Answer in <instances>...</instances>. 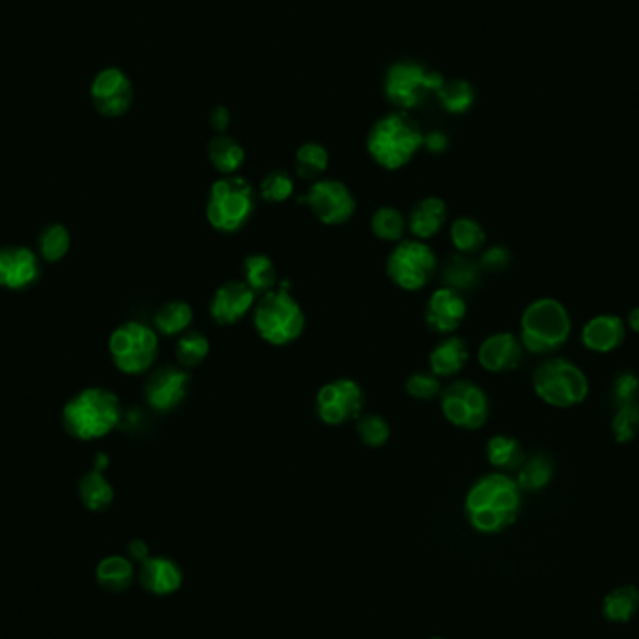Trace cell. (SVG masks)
<instances>
[{
    "label": "cell",
    "mask_w": 639,
    "mask_h": 639,
    "mask_svg": "<svg viewBox=\"0 0 639 639\" xmlns=\"http://www.w3.org/2000/svg\"><path fill=\"white\" fill-rule=\"evenodd\" d=\"M522 511V488L503 471H492L469 486L464 514L469 526L483 535H497L518 520Z\"/></svg>",
    "instance_id": "obj_1"
},
{
    "label": "cell",
    "mask_w": 639,
    "mask_h": 639,
    "mask_svg": "<svg viewBox=\"0 0 639 639\" xmlns=\"http://www.w3.org/2000/svg\"><path fill=\"white\" fill-rule=\"evenodd\" d=\"M425 133L406 111L385 114L367 135L370 159L385 171H400L423 150Z\"/></svg>",
    "instance_id": "obj_2"
},
{
    "label": "cell",
    "mask_w": 639,
    "mask_h": 639,
    "mask_svg": "<svg viewBox=\"0 0 639 639\" xmlns=\"http://www.w3.org/2000/svg\"><path fill=\"white\" fill-rule=\"evenodd\" d=\"M120 421V398L105 387H86L62 408L64 430L75 440H101L109 436Z\"/></svg>",
    "instance_id": "obj_3"
},
{
    "label": "cell",
    "mask_w": 639,
    "mask_h": 639,
    "mask_svg": "<svg viewBox=\"0 0 639 639\" xmlns=\"http://www.w3.org/2000/svg\"><path fill=\"white\" fill-rule=\"evenodd\" d=\"M572 333L567 307L554 298L531 301L520 318V341L529 354L552 355L559 352Z\"/></svg>",
    "instance_id": "obj_4"
},
{
    "label": "cell",
    "mask_w": 639,
    "mask_h": 639,
    "mask_svg": "<svg viewBox=\"0 0 639 639\" xmlns=\"http://www.w3.org/2000/svg\"><path fill=\"white\" fill-rule=\"evenodd\" d=\"M251 314L256 335L277 348L294 344L307 327L303 307L284 286L258 296Z\"/></svg>",
    "instance_id": "obj_5"
},
{
    "label": "cell",
    "mask_w": 639,
    "mask_h": 639,
    "mask_svg": "<svg viewBox=\"0 0 639 639\" xmlns=\"http://www.w3.org/2000/svg\"><path fill=\"white\" fill-rule=\"evenodd\" d=\"M255 210V189L238 174L221 176L208 191L206 221L215 232L238 234L247 227Z\"/></svg>",
    "instance_id": "obj_6"
},
{
    "label": "cell",
    "mask_w": 639,
    "mask_h": 639,
    "mask_svg": "<svg viewBox=\"0 0 639 639\" xmlns=\"http://www.w3.org/2000/svg\"><path fill=\"white\" fill-rule=\"evenodd\" d=\"M535 395L548 406L567 410L582 404L589 395V380L576 363L565 357H548L533 372Z\"/></svg>",
    "instance_id": "obj_7"
},
{
    "label": "cell",
    "mask_w": 639,
    "mask_h": 639,
    "mask_svg": "<svg viewBox=\"0 0 639 639\" xmlns=\"http://www.w3.org/2000/svg\"><path fill=\"white\" fill-rule=\"evenodd\" d=\"M109 355L122 374L141 376L152 370L159 355V335L154 326L128 320L114 327L109 337Z\"/></svg>",
    "instance_id": "obj_8"
},
{
    "label": "cell",
    "mask_w": 639,
    "mask_h": 639,
    "mask_svg": "<svg viewBox=\"0 0 639 639\" xmlns=\"http://www.w3.org/2000/svg\"><path fill=\"white\" fill-rule=\"evenodd\" d=\"M445 77L428 70L423 64L404 60L393 64L385 75V98L398 111H412L423 105L432 94H438Z\"/></svg>",
    "instance_id": "obj_9"
},
{
    "label": "cell",
    "mask_w": 639,
    "mask_h": 639,
    "mask_svg": "<svg viewBox=\"0 0 639 639\" xmlns=\"http://www.w3.org/2000/svg\"><path fill=\"white\" fill-rule=\"evenodd\" d=\"M438 270V256L430 245L421 240H402L395 243L385 260L389 281L404 292L423 290Z\"/></svg>",
    "instance_id": "obj_10"
},
{
    "label": "cell",
    "mask_w": 639,
    "mask_h": 639,
    "mask_svg": "<svg viewBox=\"0 0 639 639\" xmlns=\"http://www.w3.org/2000/svg\"><path fill=\"white\" fill-rule=\"evenodd\" d=\"M440 408L445 421L460 430H479L490 417V400L471 380H455L441 389Z\"/></svg>",
    "instance_id": "obj_11"
},
{
    "label": "cell",
    "mask_w": 639,
    "mask_h": 639,
    "mask_svg": "<svg viewBox=\"0 0 639 639\" xmlns=\"http://www.w3.org/2000/svg\"><path fill=\"white\" fill-rule=\"evenodd\" d=\"M365 391L352 378H335L316 393L314 410L327 426H342L357 421L365 410Z\"/></svg>",
    "instance_id": "obj_12"
},
{
    "label": "cell",
    "mask_w": 639,
    "mask_h": 639,
    "mask_svg": "<svg viewBox=\"0 0 639 639\" xmlns=\"http://www.w3.org/2000/svg\"><path fill=\"white\" fill-rule=\"evenodd\" d=\"M314 217L326 227H341L354 219L357 202L354 193L341 180L320 178L309 185L307 193L301 197Z\"/></svg>",
    "instance_id": "obj_13"
},
{
    "label": "cell",
    "mask_w": 639,
    "mask_h": 639,
    "mask_svg": "<svg viewBox=\"0 0 639 639\" xmlns=\"http://www.w3.org/2000/svg\"><path fill=\"white\" fill-rule=\"evenodd\" d=\"M189 393V370L163 365L150 374L144 385L146 404L157 413H171L184 404Z\"/></svg>",
    "instance_id": "obj_14"
},
{
    "label": "cell",
    "mask_w": 639,
    "mask_h": 639,
    "mask_svg": "<svg viewBox=\"0 0 639 639\" xmlns=\"http://www.w3.org/2000/svg\"><path fill=\"white\" fill-rule=\"evenodd\" d=\"M42 258L25 245L0 247V288L21 292L40 281Z\"/></svg>",
    "instance_id": "obj_15"
},
{
    "label": "cell",
    "mask_w": 639,
    "mask_h": 639,
    "mask_svg": "<svg viewBox=\"0 0 639 639\" xmlns=\"http://www.w3.org/2000/svg\"><path fill=\"white\" fill-rule=\"evenodd\" d=\"M258 296L245 281H225L213 292L208 313L217 326L228 327L240 324L247 314L253 313Z\"/></svg>",
    "instance_id": "obj_16"
},
{
    "label": "cell",
    "mask_w": 639,
    "mask_h": 639,
    "mask_svg": "<svg viewBox=\"0 0 639 639\" xmlns=\"http://www.w3.org/2000/svg\"><path fill=\"white\" fill-rule=\"evenodd\" d=\"M468 316L464 294L449 286H441L430 294L425 307V324L438 335H455Z\"/></svg>",
    "instance_id": "obj_17"
},
{
    "label": "cell",
    "mask_w": 639,
    "mask_h": 639,
    "mask_svg": "<svg viewBox=\"0 0 639 639\" xmlns=\"http://www.w3.org/2000/svg\"><path fill=\"white\" fill-rule=\"evenodd\" d=\"M90 96L98 113L107 118H118L128 113L133 103V86L126 73L109 68L98 73L92 83Z\"/></svg>",
    "instance_id": "obj_18"
},
{
    "label": "cell",
    "mask_w": 639,
    "mask_h": 639,
    "mask_svg": "<svg viewBox=\"0 0 639 639\" xmlns=\"http://www.w3.org/2000/svg\"><path fill=\"white\" fill-rule=\"evenodd\" d=\"M524 352L526 350L520 337H516L511 331H497L481 342L477 350V359L486 372L505 374L518 369Z\"/></svg>",
    "instance_id": "obj_19"
},
{
    "label": "cell",
    "mask_w": 639,
    "mask_h": 639,
    "mask_svg": "<svg viewBox=\"0 0 639 639\" xmlns=\"http://www.w3.org/2000/svg\"><path fill=\"white\" fill-rule=\"evenodd\" d=\"M583 346L595 354H611L626 339L625 320L617 314H598L582 327Z\"/></svg>",
    "instance_id": "obj_20"
},
{
    "label": "cell",
    "mask_w": 639,
    "mask_h": 639,
    "mask_svg": "<svg viewBox=\"0 0 639 639\" xmlns=\"http://www.w3.org/2000/svg\"><path fill=\"white\" fill-rule=\"evenodd\" d=\"M139 582L148 593L167 597L182 587L184 572L169 557H148L141 563Z\"/></svg>",
    "instance_id": "obj_21"
},
{
    "label": "cell",
    "mask_w": 639,
    "mask_h": 639,
    "mask_svg": "<svg viewBox=\"0 0 639 639\" xmlns=\"http://www.w3.org/2000/svg\"><path fill=\"white\" fill-rule=\"evenodd\" d=\"M449 210L445 200L440 197H425L419 200L412 210L408 219V230L412 232L415 240L426 242L434 236H438L443 227L447 225Z\"/></svg>",
    "instance_id": "obj_22"
},
{
    "label": "cell",
    "mask_w": 639,
    "mask_h": 639,
    "mask_svg": "<svg viewBox=\"0 0 639 639\" xmlns=\"http://www.w3.org/2000/svg\"><path fill=\"white\" fill-rule=\"evenodd\" d=\"M469 359L468 344L458 335H445L428 354L430 372L438 378H455Z\"/></svg>",
    "instance_id": "obj_23"
},
{
    "label": "cell",
    "mask_w": 639,
    "mask_h": 639,
    "mask_svg": "<svg viewBox=\"0 0 639 639\" xmlns=\"http://www.w3.org/2000/svg\"><path fill=\"white\" fill-rule=\"evenodd\" d=\"M193 307L184 299H171L163 303L154 314V329L159 337H171L178 339L185 331L191 329L193 324Z\"/></svg>",
    "instance_id": "obj_24"
},
{
    "label": "cell",
    "mask_w": 639,
    "mask_h": 639,
    "mask_svg": "<svg viewBox=\"0 0 639 639\" xmlns=\"http://www.w3.org/2000/svg\"><path fill=\"white\" fill-rule=\"evenodd\" d=\"M208 159L221 176H234L245 163V150L234 137L219 133L208 144Z\"/></svg>",
    "instance_id": "obj_25"
},
{
    "label": "cell",
    "mask_w": 639,
    "mask_h": 639,
    "mask_svg": "<svg viewBox=\"0 0 639 639\" xmlns=\"http://www.w3.org/2000/svg\"><path fill=\"white\" fill-rule=\"evenodd\" d=\"M484 453H486L488 464L496 468V471H503V473L520 468L526 460L520 441L507 434L492 436L486 441Z\"/></svg>",
    "instance_id": "obj_26"
},
{
    "label": "cell",
    "mask_w": 639,
    "mask_h": 639,
    "mask_svg": "<svg viewBox=\"0 0 639 639\" xmlns=\"http://www.w3.org/2000/svg\"><path fill=\"white\" fill-rule=\"evenodd\" d=\"M243 281L255 292L256 296L268 294L277 288L279 271L270 256L253 253L243 260Z\"/></svg>",
    "instance_id": "obj_27"
},
{
    "label": "cell",
    "mask_w": 639,
    "mask_h": 639,
    "mask_svg": "<svg viewBox=\"0 0 639 639\" xmlns=\"http://www.w3.org/2000/svg\"><path fill=\"white\" fill-rule=\"evenodd\" d=\"M602 613L610 623H630L639 613L638 587L619 585L611 589L602 602Z\"/></svg>",
    "instance_id": "obj_28"
},
{
    "label": "cell",
    "mask_w": 639,
    "mask_h": 639,
    "mask_svg": "<svg viewBox=\"0 0 639 639\" xmlns=\"http://www.w3.org/2000/svg\"><path fill=\"white\" fill-rule=\"evenodd\" d=\"M79 496L88 511H107L114 501L113 484L103 475V471L90 469L79 481Z\"/></svg>",
    "instance_id": "obj_29"
},
{
    "label": "cell",
    "mask_w": 639,
    "mask_h": 639,
    "mask_svg": "<svg viewBox=\"0 0 639 639\" xmlns=\"http://www.w3.org/2000/svg\"><path fill=\"white\" fill-rule=\"evenodd\" d=\"M135 578V568L122 555H109L96 568V580L109 593H124Z\"/></svg>",
    "instance_id": "obj_30"
},
{
    "label": "cell",
    "mask_w": 639,
    "mask_h": 639,
    "mask_svg": "<svg viewBox=\"0 0 639 639\" xmlns=\"http://www.w3.org/2000/svg\"><path fill=\"white\" fill-rule=\"evenodd\" d=\"M481 266L468 255H455L443 266V283L456 292L464 294L473 290L481 279Z\"/></svg>",
    "instance_id": "obj_31"
},
{
    "label": "cell",
    "mask_w": 639,
    "mask_h": 639,
    "mask_svg": "<svg viewBox=\"0 0 639 639\" xmlns=\"http://www.w3.org/2000/svg\"><path fill=\"white\" fill-rule=\"evenodd\" d=\"M449 238L458 255H473L483 251L486 245V232L479 221L473 217H456L449 227Z\"/></svg>",
    "instance_id": "obj_32"
},
{
    "label": "cell",
    "mask_w": 639,
    "mask_h": 639,
    "mask_svg": "<svg viewBox=\"0 0 639 639\" xmlns=\"http://www.w3.org/2000/svg\"><path fill=\"white\" fill-rule=\"evenodd\" d=\"M554 479V464L550 456L533 455L526 458L524 464L518 468L516 483L522 488V492H539L544 490Z\"/></svg>",
    "instance_id": "obj_33"
},
{
    "label": "cell",
    "mask_w": 639,
    "mask_h": 639,
    "mask_svg": "<svg viewBox=\"0 0 639 639\" xmlns=\"http://www.w3.org/2000/svg\"><path fill=\"white\" fill-rule=\"evenodd\" d=\"M370 230L382 242H402L404 232L408 230V219L398 208L382 206V208H378L376 212L372 213Z\"/></svg>",
    "instance_id": "obj_34"
},
{
    "label": "cell",
    "mask_w": 639,
    "mask_h": 639,
    "mask_svg": "<svg viewBox=\"0 0 639 639\" xmlns=\"http://www.w3.org/2000/svg\"><path fill=\"white\" fill-rule=\"evenodd\" d=\"M71 234L68 227L62 223H51L42 228L38 236V256L42 262L57 264L64 256L70 253Z\"/></svg>",
    "instance_id": "obj_35"
},
{
    "label": "cell",
    "mask_w": 639,
    "mask_h": 639,
    "mask_svg": "<svg viewBox=\"0 0 639 639\" xmlns=\"http://www.w3.org/2000/svg\"><path fill=\"white\" fill-rule=\"evenodd\" d=\"M176 361L185 370L197 369L210 355V339L200 331H185L176 341Z\"/></svg>",
    "instance_id": "obj_36"
},
{
    "label": "cell",
    "mask_w": 639,
    "mask_h": 639,
    "mask_svg": "<svg viewBox=\"0 0 639 639\" xmlns=\"http://www.w3.org/2000/svg\"><path fill=\"white\" fill-rule=\"evenodd\" d=\"M329 169V154L320 142H305L296 152V174L301 180H320Z\"/></svg>",
    "instance_id": "obj_37"
},
{
    "label": "cell",
    "mask_w": 639,
    "mask_h": 639,
    "mask_svg": "<svg viewBox=\"0 0 639 639\" xmlns=\"http://www.w3.org/2000/svg\"><path fill=\"white\" fill-rule=\"evenodd\" d=\"M438 100L441 107L451 114H464L471 109L475 103V90L468 81L455 79V81H445L438 90Z\"/></svg>",
    "instance_id": "obj_38"
},
{
    "label": "cell",
    "mask_w": 639,
    "mask_h": 639,
    "mask_svg": "<svg viewBox=\"0 0 639 639\" xmlns=\"http://www.w3.org/2000/svg\"><path fill=\"white\" fill-rule=\"evenodd\" d=\"M357 438L370 449H380L391 438V426L380 413H363L355 421Z\"/></svg>",
    "instance_id": "obj_39"
},
{
    "label": "cell",
    "mask_w": 639,
    "mask_h": 639,
    "mask_svg": "<svg viewBox=\"0 0 639 639\" xmlns=\"http://www.w3.org/2000/svg\"><path fill=\"white\" fill-rule=\"evenodd\" d=\"M296 191L294 178L284 169L270 171L260 182V197L268 204H284Z\"/></svg>",
    "instance_id": "obj_40"
},
{
    "label": "cell",
    "mask_w": 639,
    "mask_h": 639,
    "mask_svg": "<svg viewBox=\"0 0 639 639\" xmlns=\"http://www.w3.org/2000/svg\"><path fill=\"white\" fill-rule=\"evenodd\" d=\"M639 432V402L617 406L611 417V434L619 443L636 440Z\"/></svg>",
    "instance_id": "obj_41"
},
{
    "label": "cell",
    "mask_w": 639,
    "mask_h": 639,
    "mask_svg": "<svg viewBox=\"0 0 639 639\" xmlns=\"http://www.w3.org/2000/svg\"><path fill=\"white\" fill-rule=\"evenodd\" d=\"M404 389L415 400L428 402V400L440 398L443 385H441L440 378L436 374H432L430 370H419L406 378Z\"/></svg>",
    "instance_id": "obj_42"
},
{
    "label": "cell",
    "mask_w": 639,
    "mask_h": 639,
    "mask_svg": "<svg viewBox=\"0 0 639 639\" xmlns=\"http://www.w3.org/2000/svg\"><path fill=\"white\" fill-rule=\"evenodd\" d=\"M611 402L615 408L639 402V378L634 372L623 370L615 376L611 384Z\"/></svg>",
    "instance_id": "obj_43"
},
{
    "label": "cell",
    "mask_w": 639,
    "mask_h": 639,
    "mask_svg": "<svg viewBox=\"0 0 639 639\" xmlns=\"http://www.w3.org/2000/svg\"><path fill=\"white\" fill-rule=\"evenodd\" d=\"M511 251L503 245H490L486 247L479 260L481 270L490 271V273H499V271L507 270L511 264Z\"/></svg>",
    "instance_id": "obj_44"
},
{
    "label": "cell",
    "mask_w": 639,
    "mask_h": 639,
    "mask_svg": "<svg viewBox=\"0 0 639 639\" xmlns=\"http://www.w3.org/2000/svg\"><path fill=\"white\" fill-rule=\"evenodd\" d=\"M423 148L430 154H443L449 148V137L443 131H428L423 139Z\"/></svg>",
    "instance_id": "obj_45"
},
{
    "label": "cell",
    "mask_w": 639,
    "mask_h": 639,
    "mask_svg": "<svg viewBox=\"0 0 639 639\" xmlns=\"http://www.w3.org/2000/svg\"><path fill=\"white\" fill-rule=\"evenodd\" d=\"M212 128L219 133H227L228 126H230V113H228L225 107H215L212 111Z\"/></svg>",
    "instance_id": "obj_46"
},
{
    "label": "cell",
    "mask_w": 639,
    "mask_h": 639,
    "mask_svg": "<svg viewBox=\"0 0 639 639\" xmlns=\"http://www.w3.org/2000/svg\"><path fill=\"white\" fill-rule=\"evenodd\" d=\"M128 554L133 561L144 563L150 557V550H148V544L144 540L133 539L128 544Z\"/></svg>",
    "instance_id": "obj_47"
},
{
    "label": "cell",
    "mask_w": 639,
    "mask_h": 639,
    "mask_svg": "<svg viewBox=\"0 0 639 639\" xmlns=\"http://www.w3.org/2000/svg\"><path fill=\"white\" fill-rule=\"evenodd\" d=\"M626 324H628V327H630L634 333H639V307L632 309V311L628 313Z\"/></svg>",
    "instance_id": "obj_48"
},
{
    "label": "cell",
    "mask_w": 639,
    "mask_h": 639,
    "mask_svg": "<svg viewBox=\"0 0 639 639\" xmlns=\"http://www.w3.org/2000/svg\"><path fill=\"white\" fill-rule=\"evenodd\" d=\"M107 464H109V460H107V456L100 453L98 455V460H96V464H94V469H98V471H103V469L107 468Z\"/></svg>",
    "instance_id": "obj_49"
},
{
    "label": "cell",
    "mask_w": 639,
    "mask_h": 639,
    "mask_svg": "<svg viewBox=\"0 0 639 639\" xmlns=\"http://www.w3.org/2000/svg\"><path fill=\"white\" fill-rule=\"evenodd\" d=\"M430 639H445V638H430Z\"/></svg>",
    "instance_id": "obj_50"
}]
</instances>
